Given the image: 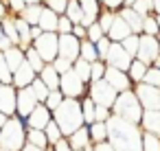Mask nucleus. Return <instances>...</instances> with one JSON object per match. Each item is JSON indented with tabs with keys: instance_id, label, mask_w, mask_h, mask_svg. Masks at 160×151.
Here are the masks:
<instances>
[{
	"instance_id": "obj_1",
	"label": "nucleus",
	"mask_w": 160,
	"mask_h": 151,
	"mask_svg": "<svg viewBox=\"0 0 160 151\" xmlns=\"http://www.w3.org/2000/svg\"><path fill=\"white\" fill-rule=\"evenodd\" d=\"M108 142L114 151H142V129L118 116L108 120Z\"/></svg>"
},
{
	"instance_id": "obj_2",
	"label": "nucleus",
	"mask_w": 160,
	"mask_h": 151,
	"mask_svg": "<svg viewBox=\"0 0 160 151\" xmlns=\"http://www.w3.org/2000/svg\"><path fill=\"white\" fill-rule=\"evenodd\" d=\"M53 120L59 125L64 138H68L72 131L83 127V114H81V103L77 99H64V103L53 112Z\"/></svg>"
},
{
	"instance_id": "obj_3",
	"label": "nucleus",
	"mask_w": 160,
	"mask_h": 151,
	"mask_svg": "<svg viewBox=\"0 0 160 151\" xmlns=\"http://www.w3.org/2000/svg\"><path fill=\"white\" fill-rule=\"evenodd\" d=\"M112 116H118L123 120H129L134 125L140 123V116H142V107L134 94V90H125V92H118L114 105H112Z\"/></svg>"
},
{
	"instance_id": "obj_4",
	"label": "nucleus",
	"mask_w": 160,
	"mask_h": 151,
	"mask_svg": "<svg viewBox=\"0 0 160 151\" xmlns=\"http://www.w3.org/2000/svg\"><path fill=\"white\" fill-rule=\"evenodd\" d=\"M27 144V129L16 120L9 118L0 129V151H22Z\"/></svg>"
},
{
	"instance_id": "obj_5",
	"label": "nucleus",
	"mask_w": 160,
	"mask_h": 151,
	"mask_svg": "<svg viewBox=\"0 0 160 151\" xmlns=\"http://www.w3.org/2000/svg\"><path fill=\"white\" fill-rule=\"evenodd\" d=\"M59 92L64 94V99H77V101H81L83 96H90V83H83L72 72V68H70L68 72H64L59 77Z\"/></svg>"
},
{
	"instance_id": "obj_6",
	"label": "nucleus",
	"mask_w": 160,
	"mask_h": 151,
	"mask_svg": "<svg viewBox=\"0 0 160 151\" xmlns=\"http://www.w3.org/2000/svg\"><path fill=\"white\" fill-rule=\"evenodd\" d=\"M33 48L40 53L44 64H53L57 59V55H59V35L57 33H42L33 42Z\"/></svg>"
},
{
	"instance_id": "obj_7",
	"label": "nucleus",
	"mask_w": 160,
	"mask_h": 151,
	"mask_svg": "<svg viewBox=\"0 0 160 151\" xmlns=\"http://www.w3.org/2000/svg\"><path fill=\"white\" fill-rule=\"evenodd\" d=\"M118 92L108 83V81H97V83H90V99L94 101V105H101V107H110L114 105Z\"/></svg>"
},
{
	"instance_id": "obj_8",
	"label": "nucleus",
	"mask_w": 160,
	"mask_h": 151,
	"mask_svg": "<svg viewBox=\"0 0 160 151\" xmlns=\"http://www.w3.org/2000/svg\"><path fill=\"white\" fill-rule=\"evenodd\" d=\"M158 55H160V48H158L156 37L153 35H147V33H140L138 35V53H136V59H140L147 66H153V61L158 59Z\"/></svg>"
},
{
	"instance_id": "obj_9",
	"label": "nucleus",
	"mask_w": 160,
	"mask_h": 151,
	"mask_svg": "<svg viewBox=\"0 0 160 151\" xmlns=\"http://www.w3.org/2000/svg\"><path fill=\"white\" fill-rule=\"evenodd\" d=\"M132 90H134V94H136L142 112L145 110H160V90L158 88L147 85V83H136Z\"/></svg>"
},
{
	"instance_id": "obj_10",
	"label": "nucleus",
	"mask_w": 160,
	"mask_h": 151,
	"mask_svg": "<svg viewBox=\"0 0 160 151\" xmlns=\"http://www.w3.org/2000/svg\"><path fill=\"white\" fill-rule=\"evenodd\" d=\"M132 59H134V57H129V53H127L118 42H112V44H110V51H108V55H105L103 61H105L110 68H118V70L127 72Z\"/></svg>"
},
{
	"instance_id": "obj_11",
	"label": "nucleus",
	"mask_w": 160,
	"mask_h": 151,
	"mask_svg": "<svg viewBox=\"0 0 160 151\" xmlns=\"http://www.w3.org/2000/svg\"><path fill=\"white\" fill-rule=\"evenodd\" d=\"M59 35V33H57ZM79 46L81 42L72 35V33H66V35H59V55L57 57H64L68 59L70 64H75L79 59Z\"/></svg>"
},
{
	"instance_id": "obj_12",
	"label": "nucleus",
	"mask_w": 160,
	"mask_h": 151,
	"mask_svg": "<svg viewBox=\"0 0 160 151\" xmlns=\"http://www.w3.org/2000/svg\"><path fill=\"white\" fill-rule=\"evenodd\" d=\"M35 105H38V99H35L31 85H29V88H22V90L16 92V114H20V116H29V114L35 110Z\"/></svg>"
},
{
	"instance_id": "obj_13",
	"label": "nucleus",
	"mask_w": 160,
	"mask_h": 151,
	"mask_svg": "<svg viewBox=\"0 0 160 151\" xmlns=\"http://www.w3.org/2000/svg\"><path fill=\"white\" fill-rule=\"evenodd\" d=\"M16 88L13 85H0V114L7 118L16 116Z\"/></svg>"
},
{
	"instance_id": "obj_14",
	"label": "nucleus",
	"mask_w": 160,
	"mask_h": 151,
	"mask_svg": "<svg viewBox=\"0 0 160 151\" xmlns=\"http://www.w3.org/2000/svg\"><path fill=\"white\" fill-rule=\"evenodd\" d=\"M103 81H108V83H110V85H112L116 92L132 90V83H129V77H127V72H123V70H118V68H110V66H108Z\"/></svg>"
},
{
	"instance_id": "obj_15",
	"label": "nucleus",
	"mask_w": 160,
	"mask_h": 151,
	"mask_svg": "<svg viewBox=\"0 0 160 151\" xmlns=\"http://www.w3.org/2000/svg\"><path fill=\"white\" fill-rule=\"evenodd\" d=\"M51 120H53V112L44 103H38L35 110L29 114V129H44Z\"/></svg>"
},
{
	"instance_id": "obj_16",
	"label": "nucleus",
	"mask_w": 160,
	"mask_h": 151,
	"mask_svg": "<svg viewBox=\"0 0 160 151\" xmlns=\"http://www.w3.org/2000/svg\"><path fill=\"white\" fill-rule=\"evenodd\" d=\"M138 127L145 134H153V136L160 138V110H145L142 116H140Z\"/></svg>"
},
{
	"instance_id": "obj_17",
	"label": "nucleus",
	"mask_w": 160,
	"mask_h": 151,
	"mask_svg": "<svg viewBox=\"0 0 160 151\" xmlns=\"http://www.w3.org/2000/svg\"><path fill=\"white\" fill-rule=\"evenodd\" d=\"M35 77H38V72L24 61L16 72H13V81H11V85L16 88V90H22V88H29L33 81H35Z\"/></svg>"
},
{
	"instance_id": "obj_18",
	"label": "nucleus",
	"mask_w": 160,
	"mask_h": 151,
	"mask_svg": "<svg viewBox=\"0 0 160 151\" xmlns=\"http://www.w3.org/2000/svg\"><path fill=\"white\" fill-rule=\"evenodd\" d=\"M79 5H81V11H83V27L88 29L90 24H94L99 20V13L103 9V5L99 2V0H79Z\"/></svg>"
},
{
	"instance_id": "obj_19",
	"label": "nucleus",
	"mask_w": 160,
	"mask_h": 151,
	"mask_svg": "<svg viewBox=\"0 0 160 151\" xmlns=\"http://www.w3.org/2000/svg\"><path fill=\"white\" fill-rule=\"evenodd\" d=\"M66 140H68V144H70L72 151H86L88 147H92L90 134H88V125H83V127H79L77 131H72Z\"/></svg>"
},
{
	"instance_id": "obj_20",
	"label": "nucleus",
	"mask_w": 160,
	"mask_h": 151,
	"mask_svg": "<svg viewBox=\"0 0 160 151\" xmlns=\"http://www.w3.org/2000/svg\"><path fill=\"white\" fill-rule=\"evenodd\" d=\"M132 35V29L127 27V22L116 13V18H114V22H112V27H110V31H108V37L112 40V42H123L125 37H129Z\"/></svg>"
},
{
	"instance_id": "obj_21",
	"label": "nucleus",
	"mask_w": 160,
	"mask_h": 151,
	"mask_svg": "<svg viewBox=\"0 0 160 151\" xmlns=\"http://www.w3.org/2000/svg\"><path fill=\"white\" fill-rule=\"evenodd\" d=\"M116 13L127 22V27L132 29L134 35H140V33H142V16H138L134 9H118Z\"/></svg>"
},
{
	"instance_id": "obj_22",
	"label": "nucleus",
	"mask_w": 160,
	"mask_h": 151,
	"mask_svg": "<svg viewBox=\"0 0 160 151\" xmlns=\"http://www.w3.org/2000/svg\"><path fill=\"white\" fill-rule=\"evenodd\" d=\"M42 7H44V5H42ZM57 20H59V16L44 7V9H42V16H40V20H38V27L42 29V33H57Z\"/></svg>"
},
{
	"instance_id": "obj_23",
	"label": "nucleus",
	"mask_w": 160,
	"mask_h": 151,
	"mask_svg": "<svg viewBox=\"0 0 160 151\" xmlns=\"http://www.w3.org/2000/svg\"><path fill=\"white\" fill-rule=\"evenodd\" d=\"M88 134H90V142H92V147H94V144H103V142H108V123L94 120L92 125H88Z\"/></svg>"
},
{
	"instance_id": "obj_24",
	"label": "nucleus",
	"mask_w": 160,
	"mask_h": 151,
	"mask_svg": "<svg viewBox=\"0 0 160 151\" xmlns=\"http://www.w3.org/2000/svg\"><path fill=\"white\" fill-rule=\"evenodd\" d=\"M2 55H5V61H7V66H9L11 72H16V70L24 64V51H22L20 46H11V48H7Z\"/></svg>"
},
{
	"instance_id": "obj_25",
	"label": "nucleus",
	"mask_w": 160,
	"mask_h": 151,
	"mask_svg": "<svg viewBox=\"0 0 160 151\" xmlns=\"http://www.w3.org/2000/svg\"><path fill=\"white\" fill-rule=\"evenodd\" d=\"M147 64H142L140 59H132V64H129V68H127V77H129V83H132V88L136 85V83H142V79H145V72H147Z\"/></svg>"
},
{
	"instance_id": "obj_26",
	"label": "nucleus",
	"mask_w": 160,
	"mask_h": 151,
	"mask_svg": "<svg viewBox=\"0 0 160 151\" xmlns=\"http://www.w3.org/2000/svg\"><path fill=\"white\" fill-rule=\"evenodd\" d=\"M38 77L42 79V83H44L48 90H59V77H62V75L53 68V64H46L44 70H42Z\"/></svg>"
},
{
	"instance_id": "obj_27",
	"label": "nucleus",
	"mask_w": 160,
	"mask_h": 151,
	"mask_svg": "<svg viewBox=\"0 0 160 151\" xmlns=\"http://www.w3.org/2000/svg\"><path fill=\"white\" fill-rule=\"evenodd\" d=\"M13 22H16V31H18V35H20V48L24 51V48H29V46L33 44V42H31V24L24 22L20 16H16Z\"/></svg>"
},
{
	"instance_id": "obj_28",
	"label": "nucleus",
	"mask_w": 160,
	"mask_h": 151,
	"mask_svg": "<svg viewBox=\"0 0 160 151\" xmlns=\"http://www.w3.org/2000/svg\"><path fill=\"white\" fill-rule=\"evenodd\" d=\"M24 61H27V64L38 72V75H40V72L44 70V66H46V64H44V59L40 57V53L33 48V44H31L29 48H24Z\"/></svg>"
},
{
	"instance_id": "obj_29",
	"label": "nucleus",
	"mask_w": 160,
	"mask_h": 151,
	"mask_svg": "<svg viewBox=\"0 0 160 151\" xmlns=\"http://www.w3.org/2000/svg\"><path fill=\"white\" fill-rule=\"evenodd\" d=\"M27 144H33L38 149H48V140H46V134L44 129H29L27 131Z\"/></svg>"
},
{
	"instance_id": "obj_30",
	"label": "nucleus",
	"mask_w": 160,
	"mask_h": 151,
	"mask_svg": "<svg viewBox=\"0 0 160 151\" xmlns=\"http://www.w3.org/2000/svg\"><path fill=\"white\" fill-rule=\"evenodd\" d=\"M79 59L92 64V61H99V53H97V46L90 42V40H83L81 46H79Z\"/></svg>"
},
{
	"instance_id": "obj_31",
	"label": "nucleus",
	"mask_w": 160,
	"mask_h": 151,
	"mask_svg": "<svg viewBox=\"0 0 160 151\" xmlns=\"http://www.w3.org/2000/svg\"><path fill=\"white\" fill-rule=\"evenodd\" d=\"M42 2L40 5H27V9L20 13V18L24 20V22H29L31 27H35L38 24V20H40V16H42Z\"/></svg>"
},
{
	"instance_id": "obj_32",
	"label": "nucleus",
	"mask_w": 160,
	"mask_h": 151,
	"mask_svg": "<svg viewBox=\"0 0 160 151\" xmlns=\"http://www.w3.org/2000/svg\"><path fill=\"white\" fill-rule=\"evenodd\" d=\"M79 103H81L83 123H86V125H92V123H94V112H97V105H94V101H92L90 96H83Z\"/></svg>"
},
{
	"instance_id": "obj_33",
	"label": "nucleus",
	"mask_w": 160,
	"mask_h": 151,
	"mask_svg": "<svg viewBox=\"0 0 160 151\" xmlns=\"http://www.w3.org/2000/svg\"><path fill=\"white\" fill-rule=\"evenodd\" d=\"M72 24H81L83 22V11H81V5H79V0H70L68 2V9L64 13Z\"/></svg>"
},
{
	"instance_id": "obj_34",
	"label": "nucleus",
	"mask_w": 160,
	"mask_h": 151,
	"mask_svg": "<svg viewBox=\"0 0 160 151\" xmlns=\"http://www.w3.org/2000/svg\"><path fill=\"white\" fill-rule=\"evenodd\" d=\"M105 70H108V64L105 61H92L90 64V83H97V81H103L105 77Z\"/></svg>"
},
{
	"instance_id": "obj_35",
	"label": "nucleus",
	"mask_w": 160,
	"mask_h": 151,
	"mask_svg": "<svg viewBox=\"0 0 160 151\" xmlns=\"http://www.w3.org/2000/svg\"><path fill=\"white\" fill-rule=\"evenodd\" d=\"M72 72H75L83 83H90V64H88V61L77 59V61L72 64Z\"/></svg>"
},
{
	"instance_id": "obj_36",
	"label": "nucleus",
	"mask_w": 160,
	"mask_h": 151,
	"mask_svg": "<svg viewBox=\"0 0 160 151\" xmlns=\"http://www.w3.org/2000/svg\"><path fill=\"white\" fill-rule=\"evenodd\" d=\"M44 134H46L48 144H55L57 140H62V138H64V134H62V129H59V125H57L55 120H51V123L44 127Z\"/></svg>"
},
{
	"instance_id": "obj_37",
	"label": "nucleus",
	"mask_w": 160,
	"mask_h": 151,
	"mask_svg": "<svg viewBox=\"0 0 160 151\" xmlns=\"http://www.w3.org/2000/svg\"><path fill=\"white\" fill-rule=\"evenodd\" d=\"M68 2H70V0H42V5H44L46 9H51L53 13H57V16H64V13H66Z\"/></svg>"
},
{
	"instance_id": "obj_38",
	"label": "nucleus",
	"mask_w": 160,
	"mask_h": 151,
	"mask_svg": "<svg viewBox=\"0 0 160 151\" xmlns=\"http://www.w3.org/2000/svg\"><path fill=\"white\" fill-rule=\"evenodd\" d=\"M142 33H147V35H158L160 33V29H158V22H156V13H149V16H145L142 18Z\"/></svg>"
},
{
	"instance_id": "obj_39",
	"label": "nucleus",
	"mask_w": 160,
	"mask_h": 151,
	"mask_svg": "<svg viewBox=\"0 0 160 151\" xmlns=\"http://www.w3.org/2000/svg\"><path fill=\"white\" fill-rule=\"evenodd\" d=\"M31 90H33V94H35V99H38V103H44L46 101V96H48V88L42 83V79L40 77H35V81L31 83Z\"/></svg>"
},
{
	"instance_id": "obj_40",
	"label": "nucleus",
	"mask_w": 160,
	"mask_h": 151,
	"mask_svg": "<svg viewBox=\"0 0 160 151\" xmlns=\"http://www.w3.org/2000/svg\"><path fill=\"white\" fill-rule=\"evenodd\" d=\"M62 103H64V94H62L59 90H51V92H48V96H46V101H44V105H46L51 112H55Z\"/></svg>"
},
{
	"instance_id": "obj_41",
	"label": "nucleus",
	"mask_w": 160,
	"mask_h": 151,
	"mask_svg": "<svg viewBox=\"0 0 160 151\" xmlns=\"http://www.w3.org/2000/svg\"><path fill=\"white\" fill-rule=\"evenodd\" d=\"M142 83H147V85H153V88H158V90H160V68H156V66H149V68H147V72H145V79H142Z\"/></svg>"
},
{
	"instance_id": "obj_42",
	"label": "nucleus",
	"mask_w": 160,
	"mask_h": 151,
	"mask_svg": "<svg viewBox=\"0 0 160 151\" xmlns=\"http://www.w3.org/2000/svg\"><path fill=\"white\" fill-rule=\"evenodd\" d=\"M11 81H13V72L9 70V66L5 61V55L0 53V83H2V85H11Z\"/></svg>"
},
{
	"instance_id": "obj_43",
	"label": "nucleus",
	"mask_w": 160,
	"mask_h": 151,
	"mask_svg": "<svg viewBox=\"0 0 160 151\" xmlns=\"http://www.w3.org/2000/svg\"><path fill=\"white\" fill-rule=\"evenodd\" d=\"M142 151H160V138L142 131Z\"/></svg>"
},
{
	"instance_id": "obj_44",
	"label": "nucleus",
	"mask_w": 160,
	"mask_h": 151,
	"mask_svg": "<svg viewBox=\"0 0 160 151\" xmlns=\"http://www.w3.org/2000/svg\"><path fill=\"white\" fill-rule=\"evenodd\" d=\"M127 53H129V57H136V53H138V35H129V37H125L123 42H118Z\"/></svg>"
},
{
	"instance_id": "obj_45",
	"label": "nucleus",
	"mask_w": 160,
	"mask_h": 151,
	"mask_svg": "<svg viewBox=\"0 0 160 151\" xmlns=\"http://www.w3.org/2000/svg\"><path fill=\"white\" fill-rule=\"evenodd\" d=\"M5 5H7V11H9V16H20L24 9H27V2L24 0H5Z\"/></svg>"
},
{
	"instance_id": "obj_46",
	"label": "nucleus",
	"mask_w": 160,
	"mask_h": 151,
	"mask_svg": "<svg viewBox=\"0 0 160 151\" xmlns=\"http://www.w3.org/2000/svg\"><path fill=\"white\" fill-rule=\"evenodd\" d=\"M110 44H112V40H110L108 35H103L99 42H94V46H97V53H99V59H101V61L105 59V55H108V51H110Z\"/></svg>"
},
{
	"instance_id": "obj_47",
	"label": "nucleus",
	"mask_w": 160,
	"mask_h": 151,
	"mask_svg": "<svg viewBox=\"0 0 160 151\" xmlns=\"http://www.w3.org/2000/svg\"><path fill=\"white\" fill-rule=\"evenodd\" d=\"M103 35H105V33H103V29H101V27H99L97 22L88 27V40H90L92 44H94V42H99V40H101Z\"/></svg>"
},
{
	"instance_id": "obj_48",
	"label": "nucleus",
	"mask_w": 160,
	"mask_h": 151,
	"mask_svg": "<svg viewBox=\"0 0 160 151\" xmlns=\"http://www.w3.org/2000/svg\"><path fill=\"white\" fill-rule=\"evenodd\" d=\"M72 31V22L66 18V16H59V20H57V33L59 35H66V33H70Z\"/></svg>"
},
{
	"instance_id": "obj_49",
	"label": "nucleus",
	"mask_w": 160,
	"mask_h": 151,
	"mask_svg": "<svg viewBox=\"0 0 160 151\" xmlns=\"http://www.w3.org/2000/svg\"><path fill=\"white\" fill-rule=\"evenodd\" d=\"M53 68H55L59 75H64V72H68V70L72 68V64H70L68 59H64V57H57V59L53 61Z\"/></svg>"
},
{
	"instance_id": "obj_50",
	"label": "nucleus",
	"mask_w": 160,
	"mask_h": 151,
	"mask_svg": "<svg viewBox=\"0 0 160 151\" xmlns=\"http://www.w3.org/2000/svg\"><path fill=\"white\" fill-rule=\"evenodd\" d=\"M79 42H83V40H88V29L83 27V24H72V31H70Z\"/></svg>"
},
{
	"instance_id": "obj_51",
	"label": "nucleus",
	"mask_w": 160,
	"mask_h": 151,
	"mask_svg": "<svg viewBox=\"0 0 160 151\" xmlns=\"http://www.w3.org/2000/svg\"><path fill=\"white\" fill-rule=\"evenodd\" d=\"M13 44L9 42V37L5 35V31H2V24H0V53H5L7 48H11Z\"/></svg>"
},
{
	"instance_id": "obj_52",
	"label": "nucleus",
	"mask_w": 160,
	"mask_h": 151,
	"mask_svg": "<svg viewBox=\"0 0 160 151\" xmlns=\"http://www.w3.org/2000/svg\"><path fill=\"white\" fill-rule=\"evenodd\" d=\"M51 147H53V151H72L66 138H62V140H57V142H55V144H51Z\"/></svg>"
},
{
	"instance_id": "obj_53",
	"label": "nucleus",
	"mask_w": 160,
	"mask_h": 151,
	"mask_svg": "<svg viewBox=\"0 0 160 151\" xmlns=\"http://www.w3.org/2000/svg\"><path fill=\"white\" fill-rule=\"evenodd\" d=\"M5 18H9V11H7V5H5V0H0V22H2Z\"/></svg>"
},
{
	"instance_id": "obj_54",
	"label": "nucleus",
	"mask_w": 160,
	"mask_h": 151,
	"mask_svg": "<svg viewBox=\"0 0 160 151\" xmlns=\"http://www.w3.org/2000/svg\"><path fill=\"white\" fill-rule=\"evenodd\" d=\"M40 35H42V29H40L38 24H35V27H31V42H35Z\"/></svg>"
},
{
	"instance_id": "obj_55",
	"label": "nucleus",
	"mask_w": 160,
	"mask_h": 151,
	"mask_svg": "<svg viewBox=\"0 0 160 151\" xmlns=\"http://www.w3.org/2000/svg\"><path fill=\"white\" fill-rule=\"evenodd\" d=\"M94 151H114L110 142H103V144H94Z\"/></svg>"
},
{
	"instance_id": "obj_56",
	"label": "nucleus",
	"mask_w": 160,
	"mask_h": 151,
	"mask_svg": "<svg viewBox=\"0 0 160 151\" xmlns=\"http://www.w3.org/2000/svg\"><path fill=\"white\" fill-rule=\"evenodd\" d=\"M22 151H46V149H38V147H33V144H24Z\"/></svg>"
},
{
	"instance_id": "obj_57",
	"label": "nucleus",
	"mask_w": 160,
	"mask_h": 151,
	"mask_svg": "<svg viewBox=\"0 0 160 151\" xmlns=\"http://www.w3.org/2000/svg\"><path fill=\"white\" fill-rule=\"evenodd\" d=\"M153 13L160 16V0H153Z\"/></svg>"
},
{
	"instance_id": "obj_58",
	"label": "nucleus",
	"mask_w": 160,
	"mask_h": 151,
	"mask_svg": "<svg viewBox=\"0 0 160 151\" xmlns=\"http://www.w3.org/2000/svg\"><path fill=\"white\" fill-rule=\"evenodd\" d=\"M7 120H9V118H7L5 114H0V129H2V127H5V123H7Z\"/></svg>"
},
{
	"instance_id": "obj_59",
	"label": "nucleus",
	"mask_w": 160,
	"mask_h": 151,
	"mask_svg": "<svg viewBox=\"0 0 160 151\" xmlns=\"http://www.w3.org/2000/svg\"><path fill=\"white\" fill-rule=\"evenodd\" d=\"M24 2H27V5H40L42 0H24Z\"/></svg>"
},
{
	"instance_id": "obj_60",
	"label": "nucleus",
	"mask_w": 160,
	"mask_h": 151,
	"mask_svg": "<svg viewBox=\"0 0 160 151\" xmlns=\"http://www.w3.org/2000/svg\"><path fill=\"white\" fill-rule=\"evenodd\" d=\"M156 42H158V48H160V33L156 35Z\"/></svg>"
},
{
	"instance_id": "obj_61",
	"label": "nucleus",
	"mask_w": 160,
	"mask_h": 151,
	"mask_svg": "<svg viewBox=\"0 0 160 151\" xmlns=\"http://www.w3.org/2000/svg\"><path fill=\"white\" fill-rule=\"evenodd\" d=\"M156 22H158V29H160V16H156Z\"/></svg>"
},
{
	"instance_id": "obj_62",
	"label": "nucleus",
	"mask_w": 160,
	"mask_h": 151,
	"mask_svg": "<svg viewBox=\"0 0 160 151\" xmlns=\"http://www.w3.org/2000/svg\"><path fill=\"white\" fill-rule=\"evenodd\" d=\"M46 151H53V147H48V149H46Z\"/></svg>"
},
{
	"instance_id": "obj_63",
	"label": "nucleus",
	"mask_w": 160,
	"mask_h": 151,
	"mask_svg": "<svg viewBox=\"0 0 160 151\" xmlns=\"http://www.w3.org/2000/svg\"><path fill=\"white\" fill-rule=\"evenodd\" d=\"M0 85H2V83H0Z\"/></svg>"
}]
</instances>
